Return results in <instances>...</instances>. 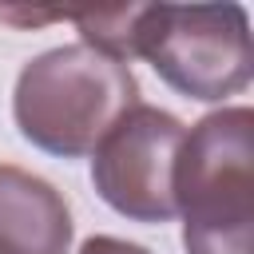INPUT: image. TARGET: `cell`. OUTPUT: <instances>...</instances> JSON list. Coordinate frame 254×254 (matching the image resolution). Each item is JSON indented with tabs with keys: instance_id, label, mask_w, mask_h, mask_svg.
Segmentation results:
<instances>
[{
	"instance_id": "cell-1",
	"label": "cell",
	"mask_w": 254,
	"mask_h": 254,
	"mask_svg": "<svg viewBox=\"0 0 254 254\" xmlns=\"http://www.w3.org/2000/svg\"><path fill=\"white\" fill-rule=\"evenodd\" d=\"M135 103L139 83L131 67L87 44L40 52L20 67L12 91V115L20 135L60 159L91 155L111 123Z\"/></svg>"
},
{
	"instance_id": "cell-2",
	"label": "cell",
	"mask_w": 254,
	"mask_h": 254,
	"mask_svg": "<svg viewBox=\"0 0 254 254\" xmlns=\"http://www.w3.org/2000/svg\"><path fill=\"white\" fill-rule=\"evenodd\" d=\"M254 111L202 115L183 143L175 202L187 254H254Z\"/></svg>"
},
{
	"instance_id": "cell-3",
	"label": "cell",
	"mask_w": 254,
	"mask_h": 254,
	"mask_svg": "<svg viewBox=\"0 0 254 254\" xmlns=\"http://www.w3.org/2000/svg\"><path fill=\"white\" fill-rule=\"evenodd\" d=\"M127 56H143L179 95L222 103L254 75L250 16L242 4H131Z\"/></svg>"
},
{
	"instance_id": "cell-4",
	"label": "cell",
	"mask_w": 254,
	"mask_h": 254,
	"mask_svg": "<svg viewBox=\"0 0 254 254\" xmlns=\"http://www.w3.org/2000/svg\"><path fill=\"white\" fill-rule=\"evenodd\" d=\"M183 143L187 127L171 111L151 103L127 107L91 151L95 194L131 222H171L179 214L175 171Z\"/></svg>"
},
{
	"instance_id": "cell-5",
	"label": "cell",
	"mask_w": 254,
	"mask_h": 254,
	"mask_svg": "<svg viewBox=\"0 0 254 254\" xmlns=\"http://www.w3.org/2000/svg\"><path fill=\"white\" fill-rule=\"evenodd\" d=\"M71 210L64 194L12 163H0V254H67Z\"/></svg>"
},
{
	"instance_id": "cell-6",
	"label": "cell",
	"mask_w": 254,
	"mask_h": 254,
	"mask_svg": "<svg viewBox=\"0 0 254 254\" xmlns=\"http://www.w3.org/2000/svg\"><path fill=\"white\" fill-rule=\"evenodd\" d=\"M79 254H151V250L139 242H127V238H115V234H91L79 246Z\"/></svg>"
}]
</instances>
